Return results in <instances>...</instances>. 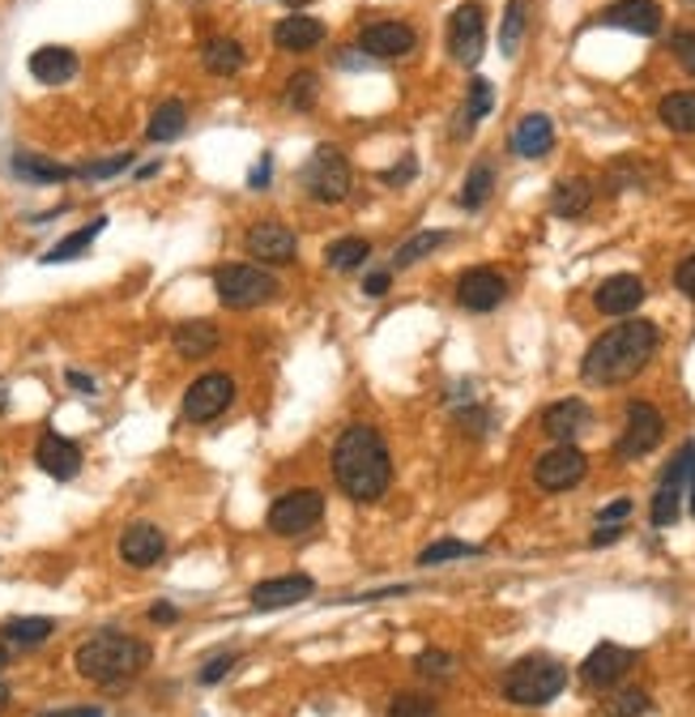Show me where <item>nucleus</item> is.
I'll use <instances>...</instances> for the list:
<instances>
[{
  "mask_svg": "<svg viewBox=\"0 0 695 717\" xmlns=\"http://www.w3.org/2000/svg\"><path fill=\"white\" fill-rule=\"evenodd\" d=\"M333 479L354 504H376L393 483V457L376 427L350 424L333 445Z\"/></svg>",
  "mask_w": 695,
  "mask_h": 717,
  "instance_id": "obj_1",
  "label": "nucleus"
},
{
  "mask_svg": "<svg viewBox=\"0 0 695 717\" xmlns=\"http://www.w3.org/2000/svg\"><path fill=\"white\" fill-rule=\"evenodd\" d=\"M657 342H662V333L653 321H623V325L606 329L580 358L585 385H628L632 376L649 367Z\"/></svg>",
  "mask_w": 695,
  "mask_h": 717,
  "instance_id": "obj_2",
  "label": "nucleus"
},
{
  "mask_svg": "<svg viewBox=\"0 0 695 717\" xmlns=\"http://www.w3.org/2000/svg\"><path fill=\"white\" fill-rule=\"evenodd\" d=\"M73 666L90 684L116 687L137 679L150 666V645L137 641V636H125V632H95L90 641H82L73 650Z\"/></svg>",
  "mask_w": 695,
  "mask_h": 717,
  "instance_id": "obj_3",
  "label": "nucleus"
},
{
  "mask_svg": "<svg viewBox=\"0 0 695 717\" xmlns=\"http://www.w3.org/2000/svg\"><path fill=\"white\" fill-rule=\"evenodd\" d=\"M568 687V666L555 662V657H521L512 671L504 675V696L521 709H537V705H550L559 692Z\"/></svg>",
  "mask_w": 695,
  "mask_h": 717,
  "instance_id": "obj_4",
  "label": "nucleus"
},
{
  "mask_svg": "<svg viewBox=\"0 0 695 717\" xmlns=\"http://www.w3.org/2000/svg\"><path fill=\"white\" fill-rule=\"evenodd\" d=\"M214 291L218 303L231 312H248L260 303H274L282 295V282L265 265H218L214 269Z\"/></svg>",
  "mask_w": 695,
  "mask_h": 717,
  "instance_id": "obj_5",
  "label": "nucleus"
},
{
  "mask_svg": "<svg viewBox=\"0 0 695 717\" xmlns=\"http://www.w3.org/2000/svg\"><path fill=\"white\" fill-rule=\"evenodd\" d=\"M683 495L692 500V513H695V445H683L678 457L665 465L662 483H657V495H653V525H657V529L678 522Z\"/></svg>",
  "mask_w": 695,
  "mask_h": 717,
  "instance_id": "obj_6",
  "label": "nucleus"
},
{
  "mask_svg": "<svg viewBox=\"0 0 695 717\" xmlns=\"http://www.w3.org/2000/svg\"><path fill=\"white\" fill-rule=\"evenodd\" d=\"M303 189L320 205H338L350 196V163L338 146H317V154L303 167Z\"/></svg>",
  "mask_w": 695,
  "mask_h": 717,
  "instance_id": "obj_7",
  "label": "nucleus"
},
{
  "mask_svg": "<svg viewBox=\"0 0 695 717\" xmlns=\"http://www.w3.org/2000/svg\"><path fill=\"white\" fill-rule=\"evenodd\" d=\"M320 517H324V495H320L317 488H295L274 500V509H269V529L282 534V538H295V534L317 529Z\"/></svg>",
  "mask_w": 695,
  "mask_h": 717,
  "instance_id": "obj_8",
  "label": "nucleus"
},
{
  "mask_svg": "<svg viewBox=\"0 0 695 717\" xmlns=\"http://www.w3.org/2000/svg\"><path fill=\"white\" fill-rule=\"evenodd\" d=\"M487 47V9L478 0H466L448 18V52L457 65H478Z\"/></svg>",
  "mask_w": 695,
  "mask_h": 717,
  "instance_id": "obj_9",
  "label": "nucleus"
},
{
  "mask_svg": "<svg viewBox=\"0 0 695 717\" xmlns=\"http://www.w3.org/2000/svg\"><path fill=\"white\" fill-rule=\"evenodd\" d=\"M235 402V376L226 372H205L196 376L184 393V419L189 424H214L218 415H226V406Z\"/></svg>",
  "mask_w": 695,
  "mask_h": 717,
  "instance_id": "obj_10",
  "label": "nucleus"
},
{
  "mask_svg": "<svg viewBox=\"0 0 695 717\" xmlns=\"http://www.w3.org/2000/svg\"><path fill=\"white\" fill-rule=\"evenodd\" d=\"M662 436H665L662 410H657V406H649V402H632V406H628V427H623V436H619L614 453L623 457V461L649 457L657 445H662Z\"/></svg>",
  "mask_w": 695,
  "mask_h": 717,
  "instance_id": "obj_11",
  "label": "nucleus"
},
{
  "mask_svg": "<svg viewBox=\"0 0 695 717\" xmlns=\"http://www.w3.org/2000/svg\"><path fill=\"white\" fill-rule=\"evenodd\" d=\"M589 474V457L576 445H555L550 453H542L534 461V483L542 491H568Z\"/></svg>",
  "mask_w": 695,
  "mask_h": 717,
  "instance_id": "obj_12",
  "label": "nucleus"
},
{
  "mask_svg": "<svg viewBox=\"0 0 695 717\" xmlns=\"http://www.w3.org/2000/svg\"><path fill=\"white\" fill-rule=\"evenodd\" d=\"M244 248H248V257L253 265H290L299 257V239H295V231L278 223V218H265V223H256L248 235H244Z\"/></svg>",
  "mask_w": 695,
  "mask_h": 717,
  "instance_id": "obj_13",
  "label": "nucleus"
},
{
  "mask_svg": "<svg viewBox=\"0 0 695 717\" xmlns=\"http://www.w3.org/2000/svg\"><path fill=\"white\" fill-rule=\"evenodd\" d=\"M507 299V278L491 265H478V269H466L457 278V303L466 312H495Z\"/></svg>",
  "mask_w": 695,
  "mask_h": 717,
  "instance_id": "obj_14",
  "label": "nucleus"
},
{
  "mask_svg": "<svg viewBox=\"0 0 695 717\" xmlns=\"http://www.w3.org/2000/svg\"><path fill=\"white\" fill-rule=\"evenodd\" d=\"M589 427H594V410H589L580 397H564V402H555V406L542 410V431H546L555 445L580 440Z\"/></svg>",
  "mask_w": 695,
  "mask_h": 717,
  "instance_id": "obj_15",
  "label": "nucleus"
},
{
  "mask_svg": "<svg viewBox=\"0 0 695 717\" xmlns=\"http://www.w3.org/2000/svg\"><path fill=\"white\" fill-rule=\"evenodd\" d=\"M635 666V653L623 650V645H614V641H601L598 650L585 657V666H580V679L589 687H614L628 671Z\"/></svg>",
  "mask_w": 695,
  "mask_h": 717,
  "instance_id": "obj_16",
  "label": "nucleus"
},
{
  "mask_svg": "<svg viewBox=\"0 0 695 717\" xmlns=\"http://www.w3.org/2000/svg\"><path fill=\"white\" fill-rule=\"evenodd\" d=\"M598 22L632 34H657L662 31V4L657 0H614V4L601 9Z\"/></svg>",
  "mask_w": 695,
  "mask_h": 717,
  "instance_id": "obj_17",
  "label": "nucleus"
},
{
  "mask_svg": "<svg viewBox=\"0 0 695 717\" xmlns=\"http://www.w3.org/2000/svg\"><path fill=\"white\" fill-rule=\"evenodd\" d=\"M414 43H418V34H414L406 22H372V26H363V34H359V47H363L367 56H376V61L410 56Z\"/></svg>",
  "mask_w": 695,
  "mask_h": 717,
  "instance_id": "obj_18",
  "label": "nucleus"
},
{
  "mask_svg": "<svg viewBox=\"0 0 695 717\" xmlns=\"http://www.w3.org/2000/svg\"><path fill=\"white\" fill-rule=\"evenodd\" d=\"M317 593V581L303 577V572H290V577H274V581H260L253 589V607L256 611H282V607H299Z\"/></svg>",
  "mask_w": 695,
  "mask_h": 717,
  "instance_id": "obj_19",
  "label": "nucleus"
},
{
  "mask_svg": "<svg viewBox=\"0 0 695 717\" xmlns=\"http://www.w3.org/2000/svg\"><path fill=\"white\" fill-rule=\"evenodd\" d=\"M34 461H39V470L52 474L56 483H68V479H77V470H82V449H77L73 440H64L61 431H43V440L34 445Z\"/></svg>",
  "mask_w": 695,
  "mask_h": 717,
  "instance_id": "obj_20",
  "label": "nucleus"
},
{
  "mask_svg": "<svg viewBox=\"0 0 695 717\" xmlns=\"http://www.w3.org/2000/svg\"><path fill=\"white\" fill-rule=\"evenodd\" d=\"M594 303L606 317H632L635 308L644 303V282L635 274H614V278H606L594 291Z\"/></svg>",
  "mask_w": 695,
  "mask_h": 717,
  "instance_id": "obj_21",
  "label": "nucleus"
},
{
  "mask_svg": "<svg viewBox=\"0 0 695 717\" xmlns=\"http://www.w3.org/2000/svg\"><path fill=\"white\" fill-rule=\"evenodd\" d=\"M167 552V538H162L159 525L150 522H137L125 529V538H120V559L132 564V568H154Z\"/></svg>",
  "mask_w": 695,
  "mask_h": 717,
  "instance_id": "obj_22",
  "label": "nucleus"
},
{
  "mask_svg": "<svg viewBox=\"0 0 695 717\" xmlns=\"http://www.w3.org/2000/svg\"><path fill=\"white\" fill-rule=\"evenodd\" d=\"M320 39H324V22L308 18V13H290L274 26V43L282 52H308V47H317Z\"/></svg>",
  "mask_w": 695,
  "mask_h": 717,
  "instance_id": "obj_23",
  "label": "nucleus"
},
{
  "mask_svg": "<svg viewBox=\"0 0 695 717\" xmlns=\"http://www.w3.org/2000/svg\"><path fill=\"white\" fill-rule=\"evenodd\" d=\"M222 342L218 325H210V321H184V325H175L171 333V346H175V355L180 358H205L214 355Z\"/></svg>",
  "mask_w": 695,
  "mask_h": 717,
  "instance_id": "obj_24",
  "label": "nucleus"
},
{
  "mask_svg": "<svg viewBox=\"0 0 695 717\" xmlns=\"http://www.w3.org/2000/svg\"><path fill=\"white\" fill-rule=\"evenodd\" d=\"M550 146H555V125H550V116H542V111L525 116V120L516 125V132H512V150H516L521 159H542Z\"/></svg>",
  "mask_w": 695,
  "mask_h": 717,
  "instance_id": "obj_25",
  "label": "nucleus"
},
{
  "mask_svg": "<svg viewBox=\"0 0 695 717\" xmlns=\"http://www.w3.org/2000/svg\"><path fill=\"white\" fill-rule=\"evenodd\" d=\"M31 73H34V82H43V86H64V82L77 73V56H73L68 47L47 43V47H39L31 56Z\"/></svg>",
  "mask_w": 695,
  "mask_h": 717,
  "instance_id": "obj_26",
  "label": "nucleus"
},
{
  "mask_svg": "<svg viewBox=\"0 0 695 717\" xmlns=\"http://www.w3.org/2000/svg\"><path fill=\"white\" fill-rule=\"evenodd\" d=\"M201 65L210 68L214 77H231V73H239V68H244V43H239V39H226V34L205 39V47H201Z\"/></svg>",
  "mask_w": 695,
  "mask_h": 717,
  "instance_id": "obj_27",
  "label": "nucleus"
},
{
  "mask_svg": "<svg viewBox=\"0 0 695 717\" xmlns=\"http://www.w3.org/2000/svg\"><path fill=\"white\" fill-rule=\"evenodd\" d=\"M589 205H594V184L580 180V175L559 180L555 193H550V214H559V218H580Z\"/></svg>",
  "mask_w": 695,
  "mask_h": 717,
  "instance_id": "obj_28",
  "label": "nucleus"
},
{
  "mask_svg": "<svg viewBox=\"0 0 695 717\" xmlns=\"http://www.w3.org/2000/svg\"><path fill=\"white\" fill-rule=\"evenodd\" d=\"M184 125H189V107H184L180 98H167V103L154 107V116H150V125H146V137L162 146V141H175V137L184 132Z\"/></svg>",
  "mask_w": 695,
  "mask_h": 717,
  "instance_id": "obj_29",
  "label": "nucleus"
},
{
  "mask_svg": "<svg viewBox=\"0 0 695 717\" xmlns=\"http://www.w3.org/2000/svg\"><path fill=\"white\" fill-rule=\"evenodd\" d=\"M372 257V244L363 239V235H346V239H333L329 248H324V265L329 269H338V274H354V269H363Z\"/></svg>",
  "mask_w": 695,
  "mask_h": 717,
  "instance_id": "obj_30",
  "label": "nucleus"
},
{
  "mask_svg": "<svg viewBox=\"0 0 695 717\" xmlns=\"http://www.w3.org/2000/svg\"><path fill=\"white\" fill-rule=\"evenodd\" d=\"M491 107H495V90H491V82H487V77H474V82H470V98H466V107L457 111V129L452 132H457V137H470L474 125L491 111Z\"/></svg>",
  "mask_w": 695,
  "mask_h": 717,
  "instance_id": "obj_31",
  "label": "nucleus"
},
{
  "mask_svg": "<svg viewBox=\"0 0 695 717\" xmlns=\"http://www.w3.org/2000/svg\"><path fill=\"white\" fill-rule=\"evenodd\" d=\"M13 175L31 180V184H61V180H73L77 167H61L47 163L43 154H13Z\"/></svg>",
  "mask_w": 695,
  "mask_h": 717,
  "instance_id": "obj_32",
  "label": "nucleus"
},
{
  "mask_svg": "<svg viewBox=\"0 0 695 717\" xmlns=\"http://www.w3.org/2000/svg\"><path fill=\"white\" fill-rule=\"evenodd\" d=\"M103 227H107V218H95L90 227H82V231H73V235H64L61 244H52L47 248V257H43V265H64V261H77L90 244H95L98 235H103Z\"/></svg>",
  "mask_w": 695,
  "mask_h": 717,
  "instance_id": "obj_33",
  "label": "nucleus"
},
{
  "mask_svg": "<svg viewBox=\"0 0 695 717\" xmlns=\"http://www.w3.org/2000/svg\"><path fill=\"white\" fill-rule=\"evenodd\" d=\"M657 116L670 132H695V90H674L657 103Z\"/></svg>",
  "mask_w": 695,
  "mask_h": 717,
  "instance_id": "obj_34",
  "label": "nucleus"
},
{
  "mask_svg": "<svg viewBox=\"0 0 695 717\" xmlns=\"http://www.w3.org/2000/svg\"><path fill=\"white\" fill-rule=\"evenodd\" d=\"M0 632H4L9 645H18V650H34V645H43V641L56 632V623L43 620V616H26V620H9Z\"/></svg>",
  "mask_w": 695,
  "mask_h": 717,
  "instance_id": "obj_35",
  "label": "nucleus"
},
{
  "mask_svg": "<svg viewBox=\"0 0 695 717\" xmlns=\"http://www.w3.org/2000/svg\"><path fill=\"white\" fill-rule=\"evenodd\" d=\"M440 244H448V231H418V235H410V239L393 253V269H410L414 261L431 257Z\"/></svg>",
  "mask_w": 695,
  "mask_h": 717,
  "instance_id": "obj_36",
  "label": "nucleus"
},
{
  "mask_svg": "<svg viewBox=\"0 0 695 717\" xmlns=\"http://www.w3.org/2000/svg\"><path fill=\"white\" fill-rule=\"evenodd\" d=\"M491 189H495V167L491 163H474L470 167V175H466V189H461V205L466 210H482L487 205V196H491Z\"/></svg>",
  "mask_w": 695,
  "mask_h": 717,
  "instance_id": "obj_37",
  "label": "nucleus"
},
{
  "mask_svg": "<svg viewBox=\"0 0 695 717\" xmlns=\"http://www.w3.org/2000/svg\"><path fill=\"white\" fill-rule=\"evenodd\" d=\"M320 98V77L312 68H303V73H295L290 82H286V95L282 103L286 107H295V111H312Z\"/></svg>",
  "mask_w": 695,
  "mask_h": 717,
  "instance_id": "obj_38",
  "label": "nucleus"
},
{
  "mask_svg": "<svg viewBox=\"0 0 695 717\" xmlns=\"http://www.w3.org/2000/svg\"><path fill=\"white\" fill-rule=\"evenodd\" d=\"M525 13H530V0H507L504 26H500V47H504V56H516V47H521V39H525Z\"/></svg>",
  "mask_w": 695,
  "mask_h": 717,
  "instance_id": "obj_39",
  "label": "nucleus"
},
{
  "mask_svg": "<svg viewBox=\"0 0 695 717\" xmlns=\"http://www.w3.org/2000/svg\"><path fill=\"white\" fill-rule=\"evenodd\" d=\"M466 555H482V547H474V543H461V538H440V543L423 547L418 564H423V568H436V564H448V559H466Z\"/></svg>",
  "mask_w": 695,
  "mask_h": 717,
  "instance_id": "obj_40",
  "label": "nucleus"
},
{
  "mask_svg": "<svg viewBox=\"0 0 695 717\" xmlns=\"http://www.w3.org/2000/svg\"><path fill=\"white\" fill-rule=\"evenodd\" d=\"M601 714H606V717H640V714H649V692H640V687H623V692H614V696L601 705Z\"/></svg>",
  "mask_w": 695,
  "mask_h": 717,
  "instance_id": "obj_41",
  "label": "nucleus"
},
{
  "mask_svg": "<svg viewBox=\"0 0 695 717\" xmlns=\"http://www.w3.org/2000/svg\"><path fill=\"white\" fill-rule=\"evenodd\" d=\"M414 666H418V675H423V679H448L457 662H452V653L427 650V653H418V657H414Z\"/></svg>",
  "mask_w": 695,
  "mask_h": 717,
  "instance_id": "obj_42",
  "label": "nucleus"
},
{
  "mask_svg": "<svg viewBox=\"0 0 695 717\" xmlns=\"http://www.w3.org/2000/svg\"><path fill=\"white\" fill-rule=\"evenodd\" d=\"M388 717H440V705L427 696H397L388 705Z\"/></svg>",
  "mask_w": 695,
  "mask_h": 717,
  "instance_id": "obj_43",
  "label": "nucleus"
},
{
  "mask_svg": "<svg viewBox=\"0 0 695 717\" xmlns=\"http://www.w3.org/2000/svg\"><path fill=\"white\" fill-rule=\"evenodd\" d=\"M128 167H132V154H116V159H107V163L77 167V175H82V180H107V175H120Z\"/></svg>",
  "mask_w": 695,
  "mask_h": 717,
  "instance_id": "obj_44",
  "label": "nucleus"
},
{
  "mask_svg": "<svg viewBox=\"0 0 695 717\" xmlns=\"http://www.w3.org/2000/svg\"><path fill=\"white\" fill-rule=\"evenodd\" d=\"M670 52L678 56V65L687 68L695 77V31H678L674 39H670Z\"/></svg>",
  "mask_w": 695,
  "mask_h": 717,
  "instance_id": "obj_45",
  "label": "nucleus"
},
{
  "mask_svg": "<svg viewBox=\"0 0 695 717\" xmlns=\"http://www.w3.org/2000/svg\"><path fill=\"white\" fill-rule=\"evenodd\" d=\"M235 662H239V653H218V657H210V662H205V671H201V684H218V679L231 671V666H235Z\"/></svg>",
  "mask_w": 695,
  "mask_h": 717,
  "instance_id": "obj_46",
  "label": "nucleus"
},
{
  "mask_svg": "<svg viewBox=\"0 0 695 717\" xmlns=\"http://www.w3.org/2000/svg\"><path fill=\"white\" fill-rule=\"evenodd\" d=\"M674 287L687 295V299H695V253L674 269Z\"/></svg>",
  "mask_w": 695,
  "mask_h": 717,
  "instance_id": "obj_47",
  "label": "nucleus"
},
{
  "mask_svg": "<svg viewBox=\"0 0 695 717\" xmlns=\"http://www.w3.org/2000/svg\"><path fill=\"white\" fill-rule=\"evenodd\" d=\"M388 282H393V274H388V269H376V274L363 278V291L372 295V299H379V295L388 291Z\"/></svg>",
  "mask_w": 695,
  "mask_h": 717,
  "instance_id": "obj_48",
  "label": "nucleus"
},
{
  "mask_svg": "<svg viewBox=\"0 0 695 717\" xmlns=\"http://www.w3.org/2000/svg\"><path fill=\"white\" fill-rule=\"evenodd\" d=\"M269 175H274V159L265 154V159H260V163L253 167V175H248V189H256V193H260V189L269 184Z\"/></svg>",
  "mask_w": 695,
  "mask_h": 717,
  "instance_id": "obj_49",
  "label": "nucleus"
},
{
  "mask_svg": "<svg viewBox=\"0 0 695 717\" xmlns=\"http://www.w3.org/2000/svg\"><path fill=\"white\" fill-rule=\"evenodd\" d=\"M619 538H623V525L601 522V525H598V534H594V547H610V543H619Z\"/></svg>",
  "mask_w": 695,
  "mask_h": 717,
  "instance_id": "obj_50",
  "label": "nucleus"
},
{
  "mask_svg": "<svg viewBox=\"0 0 695 717\" xmlns=\"http://www.w3.org/2000/svg\"><path fill=\"white\" fill-rule=\"evenodd\" d=\"M628 513H632V500H614V504H606V509H601L598 522H623Z\"/></svg>",
  "mask_w": 695,
  "mask_h": 717,
  "instance_id": "obj_51",
  "label": "nucleus"
},
{
  "mask_svg": "<svg viewBox=\"0 0 695 717\" xmlns=\"http://www.w3.org/2000/svg\"><path fill=\"white\" fill-rule=\"evenodd\" d=\"M410 175H414V159H406V163H402V167H393V171H384L379 180H384V184H406Z\"/></svg>",
  "mask_w": 695,
  "mask_h": 717,
  "instance_id": "obj_52",
  "label": "nucleus"
},
{
  "mask_svg": "<svg viewBox=\"0 0 695 717\" xmlns=\"http://www.w3.org/2000/svg\"><path fill=\"white\" fill-rule=\"evenodd\" d=\"M150 620H154V623H175V620H180V611H175L171 602H159V607H150Z\"/></svg>",
  "mask_w": 695,
  "mask_h": 717,
  "instance_id": "obj_53",
  "label": "nucleus"
},
{
  "mask_svg": "<svg viewBox=\"0 0 695 717\" xmlns=\"http://www.w3.org/2000/svg\"><path fill=\"white\" fill-rule=\"evenodd\" d=\"M39 717H103V709L82 705V709H52V714H39Z\"/></svg>",
  "mask_w": 695,
  "mask_h": 717,
  "instance_id": "obj_54",
  "label": "nucleus"
},
{
  "mask_svg": "<svg viewBox=\"0 0 695 717\" xmlns=\"http://www.w3.org/2000/svg\"><path fill=\"white\" fill-rule=\"evenodd\" d=\"M64 381H68V389L95 393V381H90V376H82V372H68V376H64Z\"/></svg>",
  "mask_w": 695,
  "mask_h": 717,
  "instance_id": "obj_55",
  "label": "nucleus"
},
{
  "mask_svg": "<svg viewBox=\"0 0 695 717\" xmlns=\"http://www.w3.org/2000/svg\"><path fill=\"white\" fill-rule=\"evenodd\" d=\"M4 705H9V687H0V714H4Z\"/></svg>",
  "mask_w": 695,
  "mask_h": 717,
  "instance_id": "obj_56",
  "label": "nucleus"
},
{
  "mask_svg": "<svg viewBox=\"0 0 695 717\" xmlns=\"http://www.w3.org/2000/svg\"><path fill=\"white\" fill-rule=\"evenodd\" d=\"M4 666H9V653H4V645H0V671H4Z\"/></svg>",
  "mask_w": 695,
  "mask_h": 717,
  "instance_id": "obj_57",
  "label": "nucleus"
},
{
  "mask_svg": "<svg viewBox=\"0 0 695 717\" xmlns=\"http://www.w3.org/2000/svg\"><path fill=\"white\" fill-rule=\"evenodd\" d=\"M290 4H308V0H290Z\"/></svg>",
  "mask_w": 695,
  "mask_h": 717,
  "instance_id": "obj_58",
  "label": "nucleus"
}]
</instances>
